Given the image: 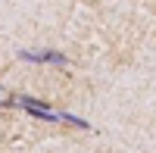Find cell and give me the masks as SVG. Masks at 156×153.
<instances>
[{"mask_svg":"<svg viewBox=\"0 0 156 153\" xmlns=\"http://www.w3.org/2000/svg\"><path fill=\"white\" fill-rule=\"evenodd\" d=\"M59 122H66V125H75V128L90 131V122H84L81 116H72V112H59Z\"/></svg>","mask_w":156,"mask_h":153,"instance_id":"3957f363","label":"cell"},{"mask_svg":"<svg viewBox=\"0 0 156 153\" xmlns=\"http://www.w3.org/2000/svg\"><path fill=\"white\" fill-rule=\"evenodd\" d=\"M41 62H50V66H69V56L59 53V50H41Z\"/></svg>","mask_w":156,"mask_h":153,"instance_id":"7a4b0ae2","label":"cell"},{"mask_svg":"<svg viewBox=\"0 0 156 153\" xmlns=\"http://www.w3.org/2000/svg\"><path fill=\"white\" fill-rule=\"evenodd\" d=\"M9 106H22L25 112H31L37 119H47V122H59V112L50 109V103H44L41 97H28V94H16L12 100H6Z\"/></svg>","mask_w":156,"mask_h":153,"instance_id":"6da1fadb","label":"cell"}]
</instances>
